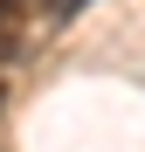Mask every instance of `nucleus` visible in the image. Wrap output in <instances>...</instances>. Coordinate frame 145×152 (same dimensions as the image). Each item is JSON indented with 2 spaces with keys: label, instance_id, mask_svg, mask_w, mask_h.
<instances>
[{
  "label": "nucleus",
  "instance_id": "nucleus-1",
  "mask_svg": "<svg viewBox=\"0 0 145 152\" xmlns=\"http://www.w3.org/2000/svg\"><path fill=\"white\" fill-rule=\"evenodd\" d=\"M21 35H28V0H0V69L21 56Z\"/></svg>",
  "mask_w": 145,
  "mask_h": 152
},
{
  "label": "nucleus",
  "instance_id": "nucleus-2",
  "mask_svg": "<svg viewBox=\"0 0 145 152\" xmlns=\"http://www.w3.org/2000/svg\"><path fill=\"white\" fill-rule=\"evenodd\" d=\"M76 7H83V0H55V14H76Z\"/></svg>",
  "mask_w": 145,
  "mask_h": 152
}]
</instances>
